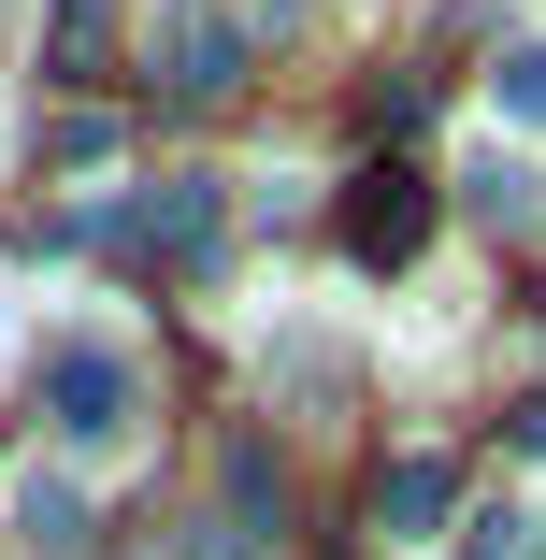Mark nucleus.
<instances>
[{
  "instance_id": "obj_1",
  "label": "nucleus",
  "mask_w": 546,
  "mask_h": 560,
  "mask_svg": "<svg viewBox=\"0 0 546 560\" xmlns=\"http://www.w3.org/2000/svg\"><path fill=\"white\" fill-rule=\"evenodd\" d=\"M44 431L72 445V460H116V445L144 431V360L116 346V330H58L44 346Z\"/></svg>"
},
{
  "instance_id": "obj_12",
  "label": "nucleus",
  "mask_w": 546,
  "mask_h": 560,
  "mask_svg": "<svg viewBox=\"0 0 546 560\" xmlns=\"http://www.w3.org/2000/svg\"><path fill=\"white\" fill-rule=\"evenodd\" d=\"M503 431H518V460H546V402H518V417H503Z\"/></svg>"
},
{
  "instance_id": "obj_3",
  "label": "nucleus",
  "mask_w": 546,
  "mask_h": 560,
  "mask_svg": "<svg viewBox=\"0 0 546 560\" xmlns=\"http://www.w3.org/2000/svg\"><path fill=\"white\" fill-rule=\"evenodd\" d=\"M332 231H346V259H360V273H403V259L431 245V187L374 159V173H346V215H332Z\"/></svg>"
},
{
  "instance_id": "obj_13",
  "label": "nucleus",
  "mask_w": 546,
  "mask_h": 560,
  "mask_svg": "<svg viewBox=\"0 0 546 560\" xmlns=\"http://www.w3.org/2000/svg\"><path fill=\"white\" fill-rule=\"evenodd\" d=\"M144 560H159V546H144Z\"/></svg>"
},
{
  "instance_id": "obj_6",
  "label": "nucleus",
  "mask_w": 546,
  "mask_h": 560,
  "mask_svg": "<svg viewBox=\"0 0 546 560\" xmlns=\"http://www.w3.org/2000/svg\"><path fill=\"white\" fill-rule=\"evenodd\" d=\"M0 517H15V532H30L44 560H72V546H86V475H58V460H30L15 489H0Z\"/></svg>"
},
{
  "instance_id": "obj_2",
  "label": "nucleus",
  "mask_w": 546,
  "mask_h": 560,
  "mask_svg": "<svg viewBox=\"0 0 546 560\" xmlns=\"http://www.w3.org/2000/svg\"><path fill=\"white\" fill-rule=\"evenodd\" d=\"M144 44H159V86L173 101H231L245 86V15H231V0H159Z\"/></svg>"
},
{
  "instance_id": "obj_5",
  "label": "nucleus",
  "mask_w": 546,
  "mask_h": 560,
  "mask_svg": "<svg viewBox=\"0 0 546 560\" xmlns=\"http://www.w3.org/2000/svg\"><path fill=\"white\" fill-rule=\"evenodd\" d=\"M446 517H461V475H446V460H388V475H374V546H388V560H417Z\"/></svg>"
},
{
  "instance_id": "obj_11",
  "label": "nucleus",
  "mask_w": 546,
  "mask_h": 560,
  "mask_svg": "<svg viewBox=\"0 0 546 560\" xmlns=\"http://www.w3.org/2000/svg\"><path fill=\"white\" fill-rule=\"evenodd\" d=\"M159 560H259V532H245V517H187Z\"/></svg>"
},
{
  "instance_id": "obj_4",
  "label": "nucleus",
  "mask_w": 546,
  "mask_h": 560,
  "mask_svg": "<svg viewBox=\"0 0 546 560\" xmlns=\"http://www.w3.org/2000/svg\"><path fill=\"white\" fill-rule=\"evenodd\" d=\"M144 245L173 273H216V245H231V201H216V173H159L144 187Z\"/></svg>"
},
{
  "instance_id": "obj_8",
  "label": "nucleus",
  "mask_w": 546,
  "mask_h": 560,
  "mask_svg": "<svg viewBox=\"0 0 546 560\" xmlns=\"http://www.w3.org/2000/svg\"><path fill=\"white\" fill-rule=\"evenodd\" d=\"M489 116H518V130H546V30H518V44H489Z\"/></svg>"
},
{
  "instance_id": "obj_7",
  "label": "nucleus",
  "mask_w": 546,
  "mask_h": 560,
  "mask_svg": "<svg viewBox=\"0 0 546 560\" xmlns=\"http://www.w3.org/2000/svg\"><path fill=\"white\" fill-rule=\"evenodd\" d=\"M461 201H475V215H489V231H532V215H546V173H532V159H503V144H489V159H475V173H461Z\"/></svg>"
},
{
  "instance_id": "obj_10",
  "label": "nucleus",
  "mask_w": 546,
  "mask_h": 560,
  "mask_svg": "<svg viewBox=\"0 0 546 560\" xmlns=\"http://www.w3.org/2000/svg\"><path fill=\"white\" fill-rule=\"evenodd\" d=\"M101 44H116V0H58L44 58H58V72H101Z\"/></svg>"
},
{
  "instance_id": "obj_9",
  "label": "nucleus",
  "mask_w": 546,
  "mask_h": 560,
  "mask_svg": "<svg viewBox=\"0 0 546 560\" xmlns=\"http://www.w3.org/2000/svg\"><path fill=\"white\" fill-rule=\"evenodd\" d=\"M461 546H475V560H546V503H475Z\"/></svg>"
}]
</instances>
